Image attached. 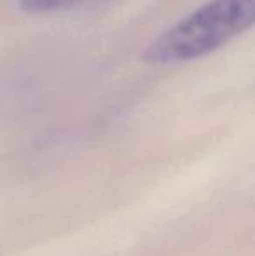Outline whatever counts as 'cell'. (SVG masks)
Segmentation results:
<instances>
[{
	"mask_svg": "<svg viewBox=\"0 0 255 256\" xmlns=\"http://www.w3.org/2000/svg\"><path fill=\"white\" fill-rule=\"evenodd\" d=\"M253 23V0H210L156 38L143 52L154 64L180 63L213 52Z\"/></svg>",
	"mask_w": 255,
	"mask_h": 256,
	"instance_id": "obj_1",
	"label": "cell"
},
{
	"mask_svg": "<svg viewBox=\"0 0 255 256\" xmlns=\"http://www.w3.org/2000/svg\"><path fill=\"white\" fill-rule=\"evenodd\" d=\"M18 2L28 12H53V10L77 6L84 0H18Z\"/></svg>",
	"mask_w": 255,
	"mask_h": 256,
	"instance_id": "obj_2",
	"label": "cell"
}]
</instances>
